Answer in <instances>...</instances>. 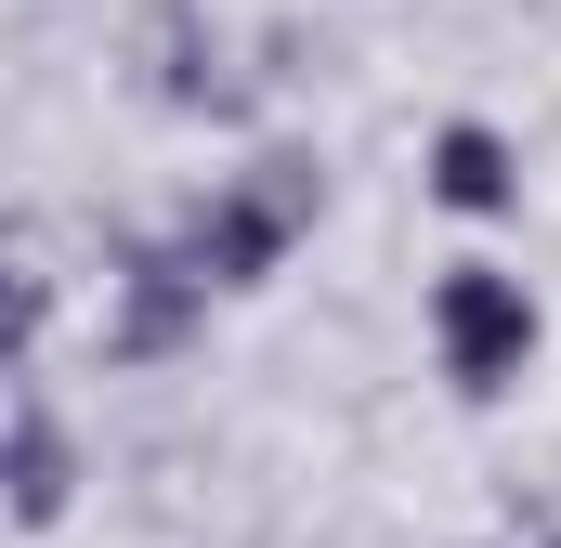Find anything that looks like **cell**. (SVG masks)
Returning a JSON list of instances; mask_svg holds the SVG:
<instances>
[{
    "label": "cell",
    "mask_w": 561,
    "mask_h": 548,
    "mask_svg": "<svg viewBox=\"0 0 561 548\" xmlns=\"http://www.w3.org/2000/svg\"><path fill=\"white\" fill-rule=\"evenodd\" d=\"M313 222V170L300 157H275L262 183H222L196 222H183V249H170V274L209 300V287H262V274L287 262V236Z\"/></svg>",
    "instance_id": "6da1fadb"
},
{
    "label": "cell",
    "mask_w": 561,
    "mask_h": 548,
    "mask_svg": "<svg viewBox=\"0 0 561 548\" xmlns=\"http://www.w3.org/2000/svg\"><path fill=\"white\" fill-rule=\"evenodd\" d=\"M431 340H444V379H457V392H510L523 353H536V300H523V274L444 262V287H431Z\"/></svg>",
    "instance_id": "7a4b0ae2"
},
{
    "label": "cell",
    "mask_w": 561,
    "mask_h": 548,
    "mask_svg": "<svg viewBox=\"0 0 561 548\" xmlns=\"http://www.w3.org/2000/svg\"><path fill=\"white\" fill-rule=\"evenodd\" d=\"M0 496H13V523H66V496H79V444H66L39 406L0 431Z\"/></svg>",
    "instance_id": "3957f363"
},
{
    "label": "cell",
    "mask_w": 561,
    "mask_h": 548,
    "mask_svg": "<svg viewBox=\"0 0 561 548\" xmlns=\"http://www.w3.org/2000/svg\"><path fill=\"white\" fill-rule=\"evenodd\" d=\"M431 196H444V209H510V196H523V157L483 132V118H444V144H431Z\"/></svg>",
    "instance_id": "277c9868"
},
{
    "label": "cell",
    "mask_w": 561,
    "mask_h": 548,
    "mask_svg": "<svg viewBox=\"0 0 561 548\" xmlns=\"http://www.w3.org/2000/svg\"><path fill=\"white\" fill-rule=\"evenodd\" d=\"M39 313H53V287H39V274H26L13 249H0V366H13L26 340H39Z\"/></svg>",
    "instance_id": "5b68a950"
},
{
    "label": "cell",
    "mask_w": 561,
    "mask_h": 548,
    "mask_svg": "<svg viewBox=\"0 0 561 548\" xmlns=\"http://www.w3.org/2000/svg\"><path fill=\"white\" fill-rule=\"evenodd\" d=\"M549 548H561V536H549Z\"/></svg>",
    "instance_id": "8992f818"
}]
</instances>
